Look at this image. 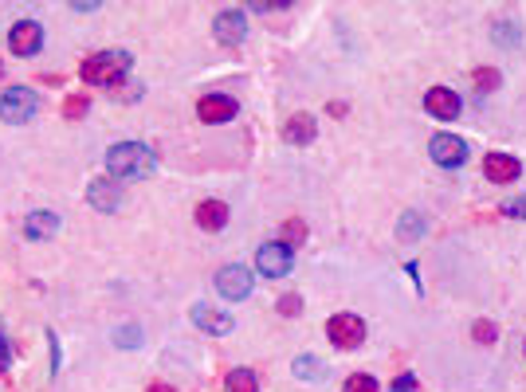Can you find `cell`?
<instances>
[{
  "mask_svg": "<svg viewBox=\"0 0 526 392\" xmlns=\"http://www.w3.org/2000/svg\"><path fill=\"white\" fill-rule=\"evenodd\" d=\"M299 310H303V298H299V294H283V298H279V314H283V318H295Z\"/></svg>",
  "mask_w": 526,
  "mask_h": 392,
  "instance_id": "obj_23",
  "label": "cell"
},
{
  "mask_svg": "<svg viewBox=\"0 0 526 392\" xmlns=\"http://www.w3.org/2000/svg\"><path fill=\"white\" fill-rule=\"evenodd\" d=\"M8 48H13V56H20V59L36 56V51L44 48V28H40L36 20H16L13 36H8Z\"/></svg>",
  "mask_w": 526,
  "mask_h": 392,
  "instance_id": "obj_9",
  "label": "cell"
},
{
  "mask_svg": "<svg viewBox=\"0 0 526 392\" xmlns=\"http://www.w3.org/2000/svg\"><path fill=\"white\" fill-rule=\"evenodd\" d=\"M154 165H157L154 149L142 146V141H118V146L106 149V173H111V177L142 181L154 173Z\"/></svg>",
  "mask_w": 526,
  "mask_h": 392,
  "instance_id": "obj_1",
  "label": "cell"
},
{
  "mask_svg": "<svg viewBox=\"0 0 526 392\" xmlns=\"http://www.w3.org/2000/svg\"><path fill=\"white\" fill-rule=\"evenodd\" d=\"M483 173L495 184H511L522 177V165H519V157H511V154H487L483 157Z\"/></svg>",
  "mask_w": 526,
  "mask_h": 392,
  "instance_id": "obj_12",
  "label": "cell"
},
{
  "mask_svg": "<svg viewBox=\"0 0 526 392\" xmlns=\"http://www.w3.org/2000/svg\"><path fill=\"white\" fill-rule=\"evenodd\" d=\"M389 392H416V377H413V373H401V377H397L393 385H389Z\"/></svg>",
  "mask_w": 526,
  "mask_h": 392,
  "instance_id": "obj_30",
  "label": "cell"
},
{
  "mask_svg": "<svg viewBox=\"0 0 526 392\" xmlns=\"http://www.w3.org/2000/svg\"><path fill=\"white\" fill-rule=\"evenodd\" d=\"M197 224L205 227V232H220V227L228 224V204L224 200H201L197 204Z\"/></svg>",
  "mask_w": 526,
  "mask_h": 392,
  "instance_id": "obj_16",
  "label": "cell"
},
{
  "mask_svg": "<svg viewBox=\"0 0 526 392\" xmlns=\"http://www.w3.org/2000/svg\"><path fill=\"white\" fill-rule=\"evenodd\" d=\"M424 232V220H416V212H409L401 220V239H413V236H421Z\"/></svg>",
  "mask_w": 526,
  "mask_h": 392,
  "instance_id": "obj_28",
  "label": "cell"
},
{
  "mask_svg": "<svg viewBox=\"0 0 526 392\" xmlns=\"http://www.w3.org/2000/svg\"><path fill=\"white\" fill-rule=\"evenodd\" d=\"M503 212L514 216V220H526V196H514V200L503 204Z\"/></svg>",
  "mask_w": 526,
  "mask_h": 392,
  "instance_id": "obj_29",
  "label": "cell"
},
{
  "mask_svg": "<svg viewBox=\"0 0 526 392\" xmlns=\"http://www.w3.org/2000/svg\"><path fill=\"white\" fill-rule=\"evenodd\" d=\"M87 200L94 212H118V204H122V189H118V181H91L87 189Z\"/></svg>",
  "mask_w": 526,
  "mask_h": 392,
  "instance_id": "obj_14",
  "label": "cell"
},
{
  "mask_svg": "<svg viewBox=\"0 0 526 392\" xmlns=\"http://www.w3.org/2000/svg\"><path fill=\"white\" fill-rule=\"evenodd\" d=\"M295 377L299 380H326L330 369L318 361V357H295Z\"/></svg>",
  "mask_w": 526,
  "mask_h": 392,
  "instance_id": "obj_19",
  "label": "cell"
},
{
  "mask_svg": "<svg viewBox=\"0 0 526 392\" xmlns=\"http://www.w3.org/2000/svg\"><path fill=\"white\" fill-rule=\"evenodd\" d=\"M149 392H177V388H169V385H154V388H149Z\"/></svg>",
  "mask_w": 526,
  "mask_h": 392,
  "instance_id": "obj_33",
  "label": "cell"
},
{
  "mask_svg": "<svg viewBox=\"0 0 526 392\" xmlns=\"http://www.w3.org/2000/svg\"><path fill=\"white\" fill-rule=\"evenodd\" d=\"M24 232H28V239H51L59 232V216L56 212H28Z\"/></svg>",
  "mask_w": 526,
  "mask_h": 392,
  "instance_id": "obj_17",
  "label": "cell"
},
{
  "mask_svg": "<svg viewBox=\"0 0 526 392\" xmlns=\"http://www.w3.org/2000/svg\"><path fill=\"white\" fill-rule=\"evenodd\" d=\"M291 263H295L291 244H283V239H275V244H263L260 252H255V267H260L263 279H283V275H291Z\"/></svg>",
  "mask_w": 526,
  "mask_h": 392,
  "instance_id": "obj_4",
  "label": "cell"
},
{
  "mask_svg": "<svg viewBox=\"0 0 526 392\" xmlns=\"http://www.w3.org/2000/svg\"><path fill=\"white\" fill-rule=\"evenodd\" d=\"M40 111V94L31 86H13V91L0 94V118L8 126H24L28 118H36Z\"/></svg>",
  "mask_w": 526,
  "mask_h": 392,
  "instance_id": "obj_3",
  "label": "cell"
},
{
  "mask_svg": "<svg viewBox=\"0 0 526 392\" xmlns=\"http://www.w3.org/2000/svg\"><path fill=\"white\" fill-rule=\"evenodd\" d=\"M495 40L499 43H519V28H514L511 20H499V24H495Z\"/></svg>",
  "mask_w": 526,
  "mask_h": 392,
  "instance_id": "obj_27",
  "label": "cell"
},
{
  "mask_svg": "<svg viewBox=\"0 0 526 392\" xmlns=\"http://www.w3.org/2000/svg\"><path fill=\"white\" fill-rule=\"evenodd\" d=\"M287 239L303 244V239H307V224H303V220H287V224H283V244H287Z\"/></svg>",
  "mask_w": 526,
  "mask_h": 392,
  "instance_id": "obj_26",
  "label": "cell"
},
{
  "mask_svg": "<svg viewBox=\"0 0 526 392\" xmlns=\"http://www.w3.org/2000/svg\"><path fill=\"white\" fill-rule=\"evenodd\" d=\"M236 98H228V94H205L197 102V118L201 122H209V126H220V122H232L236 118Z\"/></svg>",
  "mask_w": 526,
  "mask_h": 392,
  "instance_id": "obj_10",
  "label": "cell"
},
{
  "mask_svg": "<svg viewBox=\"0 0 526 392\" xmlns=\"http://www.w3.org/2000/svg\"><path fill=\"white\" fill-rule=\"evenodd\" d=\"M130 51L114 48V51H99V56H87L79 67V79L91 83V86H118L130 71Z\"/></svg>",
  "mask_w": 526,
  "mask_h": 392,
  "instance_id": "obj_2",
  "label": "cell"
},
{
  "mask_svg": "<svg viewBox=\"0 0 526 392\" xmlns=\"http://www.w3.org/2000/svg\"><path fill=\"white\" fill-rule=\"evenodd\" d=\"M326 334L338 350H358V345L366 342V322H361L358 314H334V318L326 322Z\"/></svg>",
  "mask_w": 526,
  "mask_h": 392,
  "instance_id": "obj_5",
  "label": "cell"
},
{
  "mask_svg": "<svg viewBox=\"0 0 526 392\" xmlns=\"http://www.w3.org/2000/svg\"><path fill=\"white\" fill-rule=\"evenodd\" d=\"M189 318H192V325H201V330L212 337L232 334V314H220L217 307H205V302H197V307L189 310Z\"/></svg>",
  "mask_w": 526,
  "mask_h": 392,
  "instance_id": "obj_11",
  "label": "cell"
},
{
  "mask_svg": "<svg viewBox=\"0 0 526 392\" xmlns=\"http://www.w3.org/2000/svg\"><path fill=\"white\" fill-rule=\"evenodd\" d=\"M224 392H260V380H255L252 369H232L228 380H224Z\"/></svg>",
  "mask_w": 526,
  "mask_h": 392,
  "instance_id": "obj_18",
  "label": "cell"
},
{
  "mask_svg": "<svg viewBox=\"0 0 526 392\" xmlns=\"http://www.w3.org/2000/svg\"><path fill=\"white\" fill-rule=\"evenodd\" d=\"M212 31H217V40L224 43V48L244 43V36H248V16H244V8H224V13H217Z\"/></svg>",
  "mask_w": 526,
  "mask_h": 392,
  "instance_id": "obj_8",
  "label": "cell"
},
{
  "mask_svg": "<svg viewBox=\"0 0 526 392\" xmlns=\"http://www.w3.org/2000/svg\"><path fill=\"white\" fill-rule=\"evenodd\" d=\"M114 345L118 350H134V345H142V330H138V325H122V330L114 334Z\"/></svg>",
  "mask_w": 526,
  "mask_h": 392,
  "instance_id": "obj_21",
  "label": "cell"
},
{
  "mask_svg": "<svg viewBox=\"0 0 526 392\" xmlns=\"http://www.w3.org/2000/svg\"><path fill=\"white\" fill-rule=\"evenodd\" d=\"M94 8H99L94 0H79V4H71V13H94Z\"/></svg>",
  "mask_w": 526,
  "mask_h": 392,
  "instance_id": "obj_32",
  "label": "cell"
},
{
  "mask_svg": "<svg viewBox=\"0 0 526 392\" xmlns=\"http://www.w3.org/2000/svg\"><path fill=\"white\" fill-rule=\"evenodd\" d=\"M471 334H476V342H483V345H491V342H495V322H476V325H471Z\"/></svg>",
  "mask_w": 526,
  "mask_h": 392,
  "instance_id": "obj_25",
  "label": "cell"
},
{
  "mask_svg": "<svg viewBox=\"0 0 526 392\" xmlns=\"http://www.w3.org/2000/svg\"><path fill=\"white\" fill-rule=\"evenodd\" d=\"M315 134H318V126L310 114H295V118H287V126H283V141H291V146H310Z\"/></svg>",
  "mask_w": 526,
  "mask_h": 392,
  "instance_id": "obj_15",
  "label": "cell"
},
{
  "mask_svg": "<svg viewBox=\"0 0 526 392\" xmlns=\"http://www.w3.org/2000/svg\"><path fill=\"white\" fill-rule=\"evenodd\" d=\"M476 83H479V91H495V86H499V71L495 67H479Z\"/></svg>",
  "mask_w": 526,
  "mask_h": 392,
  "instance_id": "obj_24",
  "label": "cell"
},
{
  "mask_svg": "<svg viewBox=\"0 0 526 392\" xmlns=\"http://www.w3.org/2000/svg\"><path fill=\"white\" fill-rule=\"evenodd\" d=\"M87 98H83V94H75V98H67V102H63V114H67L71 118V122H75V118H83V114H87Z\"/></svg>",
  "mask_w": 526,
  "mask_h": 392,
  "instance_id": "obj_22",
  "label": "cell"
},
{
  "mask_svg": "<svg viewBox=\"0 0 526 392\" xmlns=\"http://www.w3.org/2000/svg\"><path fill=\"white\" fill-rule=\"evenodd\" d=\"M428 157L444 169H456V165L468 161V141L456 138V134H436L432 141H428Z\"/></svg>",
  "mask_w": 526,
  "mask_h": 392,
  "instance_id": "obj_6",
  "label": "cell"
},
{
  "mask_svg": "<svg viewBox=\"0 0 526 392\" xmlns=\"http://www.w3.org/2000/svg\"><path fill=\"white\" fill-rule=\"evenodd\" d=\"M252 271L248 267H240V263H232V267H220L217 271V290H220V298H228V302H240V298H248L252 294Z\"/></svg>",
  "mask_w": 526,
  "mask_h": 392,
  "instance_id": "obj_7",
  "label": "cell"
},
{
  "mask_svg": "<svg viewBox=\"0 0 526 392\" xmlns=\"http://www.w3.org/2000/svg\"><path fill=\"white\" fill-rule=\"evenodd\" d=\"M424 111L432 118H440V122H448V118L459 114V94L448 91V86H432V91L424 94Z\"/></svg>",
  "mask_w": 526,
  "mask_h": 392,
  "instance_id": "obj_13",
  "label": "cell"
},
{
  "mask_svg": "<svg viewBox=\"0 0 526 392\" xmlns=\"http://www.w3.org/2000/svg\"><path fill=\"white\" fill-rule=\"evenodd\" d=\"M8 365H13V350H8L4 334H0V369H8Z\"/></svg>",
  "mask_w": 526,
  "mask_h": 392,
  "instance_id": "obj_31",
  "label": "cell"
},
{
  "mask_svg": "<svg viewBox=\"0 0 526 392\" xmlns=\"http://www.w3.org/2000/svg\"><path fill=\"white\" fill-rule=\"evenodd\" d=\"M342 392H381V388H378V380H373V377H366V373H353V377H346V385H342Z\"/></svg>",
  "mask_w": 526,
  "mask_h": 392,
  "instance_id": "obj_20",
  "label": "cell"
}]
</instances>
